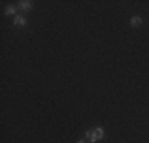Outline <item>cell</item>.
Wrapping results in <instances>:
<instances>
[{"instance_id": "5b68a950", "label": "cell", "mask_w": 149, "mask_h": 143, "mask_svg": "<svg viewBox=\"0 0 149 143\" xmlns=\"http://www.w3.org/2000/svg\"><path fill=\"white\" fill-rule=\"evenodd\" d=\"M94 132H95V134H97L98 140H102V138H103L105 132H103V129H102V127H95V129H94Z\"/></svg>"}, {"instance_id": "6da1fadb", "label": "cell", "mask_w": 149, "mask_h": 143, "mask_svg": "<svg viewBox=\"0 0 149 143\" xmlns=\"http://www.w3.org/2000/svg\"><path fill=\"white\" fill-rule=\"evenodd\" d=\"M19 8L22 10V11H30V10H32V2H30V0H21V2H19Z\"/></svg>"}, {"instance_id": "7a4b0ae2", "label": "cell", "mask_w": 149, "mask_h": 143, "mask_svg": "<svg viewBox=\"0 0 149 143\" xmlns=\"http://www.w3.org/2000/svg\"><path fill=\"white\" fill-rule=\"evenodd\" d=\"M15 26H21V27H24L27 24V21H26V18L24 16H21V14H17V16H15Z\"/></svg>"}, {"instance_id": "52a82bcc", "label": "cell", "mask_w": 149, "mask_h": 143, "mask_svg": "<svg viewBox=\"0 0 149 143\" xmlns=\"http://www.w3.org/2000/svg\"><path fill=\"white\" fill-rule=\"evenodd\" d=\"M78 143H86V140H79V142H78Z\"/></svg>"}, {"instance_id": "3957f363", "label": "cell", "mask_w": 149, "mask_h": 143, "mask_svg": "<svg viewBox=\"0 0 149 143\" xmlns=\"http://www.w3.org/2000/svg\"><path fill=\"white\" fill-rule=\"evenodd\" d=\"M141 16H133L132 19H130V24H132V27H140L141 26Z\"/></svg>"}, {"instance_id": "8992f818", "label": "cell", "mask_w": 149, "mask_h": 143, "mask_svg": "<svg viewBox=\"0 0 149 143\" xmlns=\"http://www.w3.org/2000/svg\"><path fill=\"white\" fill-rule=\"evenodd\" d=\"M86 138H87V140L91 138V130H86Z\"/></svg>"}, {"instance_id": "277c9868", "label": "cell", "mask_w": 149, "mask_h": 143, "mask_svg": "<svg viewBox=\"0 0 149 143\" xmlns=\"http://www.w3.org/2000/svg\"><path fill=\"white\" fill-rule=\"evenodd\" d=\"M5 14H6V16H13V14H16V8H15V6H11V5L6 6V8H5Z\"/></svg>"}]
</instances>
